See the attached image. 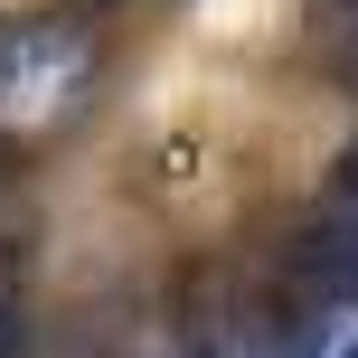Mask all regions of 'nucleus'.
<instances>
[{
    "instance_id": "nucleus-2",
    "label": "nucleus",
    "mask_w": 358,
    "mask_h": 358,
    "mask_svg": "<svg viewBox=\"0 0 358 358\" xmlns=\"http://www.w3.org/2000/svg\"><path fill=\"white\" fill-rule=\"evenodd\" d=\"M330 198H340V208H358V142L330 161Z\"/></svg>"
},
{
    "instance_id": "nucleus-3",
    "label": "nucleus",
    "mask_w": 358,
    "mask_h": 358,
    "mask_svg": "<svg viewBox=\"0 0 358 358\" xmlns=\"http://www.w3.org/2000/svg\"><path fill=\"white\" fill-rule=\"evenodd\" d=\"M330 358H358V330H340V349H330Z\"/></svg>"
},
{
    "instance_id": "nucleus-1",
    "label": "nucleus",
    "mask_w": 358,
    "mask_h": 358,
    "mask_svg": "<svg viewBox=\"0 0 358 358\" xmlns=\"http://www.w3.org/2000/svg\"><path fill=\"white\" fill-rule=\"evenodd\" d=\"M273 264H283L292 302H311V311H358V208L321 198V208L273 245Z\"/></svg>"
}]
</instances>
